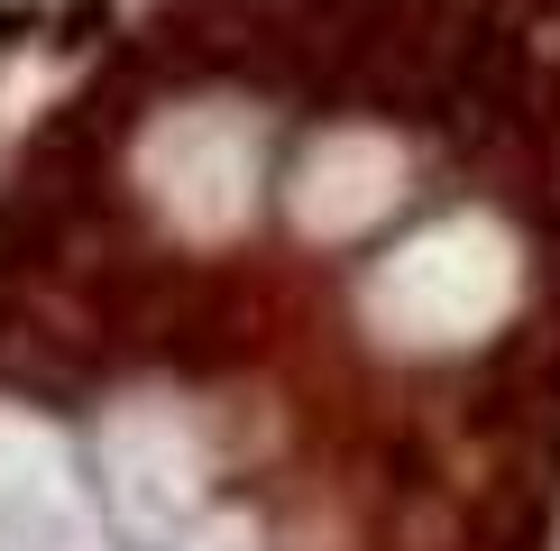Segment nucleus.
Returning a JSON list of instances; mask_svg holds the SVG:
<instances>
[{
    "label": "nucleus",
    "mask_w": 560,
    "mask_h": 551,
    "mask_svg": "<svg viewBox=\"0 0 560 551\" xmlns=\"http://www.w3.org/2000/svg\"><path fill=\"white\" fill-rule=\"evenodd\" d=\"M102 19H110V0H74V10H65V46H92Z\"/></svg>",
    "instance_id": "1"
},
{
    "label": "nucleus",
    "mask_w": 560,
    "mask_h": 551,
    "mask_svg": "<svg viewBox=\"0 0 560 551\" xmlns=\"http://www.w3.org/2000/svg\"><path fill=\"white\" fill-rule=\"evenodd\" d=\"M19 28H28V10H0V46H19Z\"/></svg>",
    "instance_id": "2"
}]
</instances>
